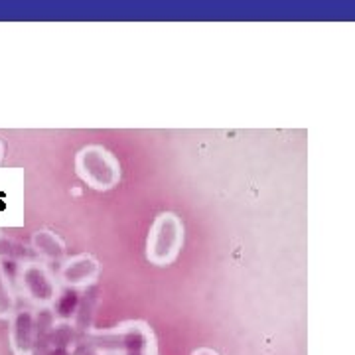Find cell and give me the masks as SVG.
<instances>
[{"mask_svg": "<svg viewBox=\"0 0 355 355\" xmlns=\"http://www.w3.org/2000/svg\"><path fill=\"white\" fill-rule=\"evenodd\" d=\"M105 355H158L153 330L144 322H125L109 331L87 336Z\"/></svg>", "mask_w": 355, "mask_h": 355, "instance_id": "1", "label": "cell"}, {"mask_svg": "<svg viewBox=\"0 0 355 355\" xmlns=\"http://www.w3.org/2000/svg\"><path fill=\"white\" fill-rule=\"evenodd\" d=\"M76 172L89 188L97 191L113 190L121 182V164L113 153L99 144L83 146L76 156Z\"/></svg>", "mask_w": 355, "mask_h": 355, "instance_id": "2", "label": "cell"}, {"mask_svg": "<svg viewBox=\"0 0 355 355\" xmlns=\"http://www.w3.org/2000/svg\"><path fill=\"white\" fill-rule=\"evenodd\" d=\"M184 247V223L176 214L164 211L154 219L146 239V259L153 265L166 266L176 261Z\"/></svg>", "mask_w": 355, "mask_h": 355, "instance_id": "3", "label": "cell"}, {"mask_svg": "<svg viewBox=\"0 0 355 355\" xmlns=\"http://www.w3.org/2000/svg\"><path fill=\"white\" fill-rule=\"evenodd\" d=\"M18 286L20 292L26 298L38 308H50L55 304L58 296H60V288L58 282L53 279L48 266L42 263H24L18 268Z\"/></svg>", "mask_w": 355, "mask_h": 355, "instance_id": "4", "label": "cell"}, {"mask_svg": "<svg viewBox=\"0 0 355 355\" xmlns=\"http://www.w3.org/2000/svg\"><path fill=\"white\" fill-rule=\"evenodd\" d=\"M8 322V338L14 354L32 355L38 342V314L32 308H16Z\"/></svg>", "mask_w": 355, "mask_h": 355, "instance_id": "5", "label": "cell"}, {"mask_svg": "<svg viewBox=\"0 0 355 355\" xmlns=\"http://www.w3.org/2000/svg\"><path fill=\"white\" fill-rule=\"evenodd\" d=\"M99 277V261L93 254H77L71 259H65L62 270H60V280L67 288H87Z\"/></svg>", "mask_w": 355, "mask_h": 355, "instance_id": "6", "label": "cell"}, {"mask_svg": "<svg viewBox=\"0 0 355 355\" xmlns=\"http://www.w3.org/2000/svg\"><path fill=\"white\" fill-rule=\"evenodd\" d=\"M34 251L50 263H64L65 261V243L48 229H40L32 237Z\"/></svg>", "mask_w": 355, "mask_h": 355, "instance_id": "7", "label": "cell"}, {"mask_svg": "<svg viewBox=\"0 0 355 355\" xmlns=\"http://www.w3.org/2000/svg\"><path fill=\"white\" fill-rule=\"evenodd\" d=\"M16 294L12 291L10 279L4 270V266L0 263V320H10L16 312Z\"/></svg>", "mask_w": 355, "mask_h": 355, "instance_id": "8", "label": "cell"}, {"mask_svg": "<svg viewBox=\"0 0 355 355\" xmlns=\"http://www.w3.org/2000/svg\"><path fill=\"white\" fill-rule=\"evenodd\" d=\"M71 355H105L95 345V343L91 342L89 338H85V340H76V343H73V349H71Z\"/></svg>", "mask_w": 355, "mask_h": 355, "instance_id": "9", "label": "cell"}, {"mask_svg": "<svg viewBox=\"0 0 355 355\" xmlns=\"http://www.w3.org/2000/svg\"><path fill=\"white\" fill-rule=\"evenodd\" d=\"M191 355H219L214 349H209V347H200V349H196Z\"/></svg>", "mask_w": 355, "mask_h": 355, "instance_id": "10", "label": "cell"}, {"mask_svg": "<svg viewBox=\"0 0 355 355\" xmlns=\"http://www.w3.org/2000/svg\"><path fill=\"white\" fill-rule=\"evenodd\" d=\"M2 158H4V144L0 142V162H2Z\"/></svg>", "mask_w": 355, "mask_h": 355, "instance_id": "11", "label": "cell"}]
</instances>
